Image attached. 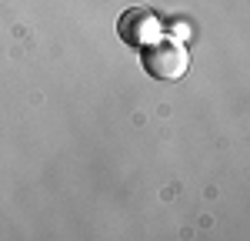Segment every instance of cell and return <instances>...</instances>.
Segmentation results:
<instances>
[{"label": "cell", "instance_id": "1", "mask_svg": "<svg viewBox=\"0 0 250 241\" xmlns=\"http://www.w3.org/2000/svg\"><path fill=\"white\" fill-rule=\"evenodd\" d=\"M190 67V50L180 40H150L144 47V71L154 80H180Z\"/></svg>", "mask_w": 250, "mask_h": 241}, {"label": "cell", "instance_id": "2", "mask_svg": "<svg viewBox=\"0 0 250 241\" xmlns=\"http://www.w3.org/2000/svg\"><path fill=\"white\" fill-rule=\"evenodd\" d=\"M117 30H120V37L127 40V44H134V47H147L157 34V24H154V14L150 10H127L120 24H117Z\"/></svg>", "mask_w": 250, "mask_h": 241}]
</instances>
